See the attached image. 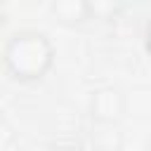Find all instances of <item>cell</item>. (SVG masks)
<instances>
[{
	"mask_svg": "<svg viewBox=\"0 0 151 151\" xmlns=\"http://www.w3.org/2000/svg\"><path fill=\"white\" fill-rule=\"evenodd\" d=\"M92 142L99 151H118L123 144V137L116 125H99V132L92 134Z\"/></svg>",
	"mask_w": 151,
	"mask_h": 151,
	"instance_id": "obj_4",
	"label": "cell"
},
{
	"mask_svg": "<svg viewBox=\"0 0 151 151\" xmlns=\"http://www.w3.org/2000/svg\"><path fill=\"white\" fill-rule=\"evenodd\" d=\"M125 109L127 99L116 85H101L90 97V118L97 125H118L125 116Z\"/></svg>",
	"mask_w": 151,
	"mask_h": 151,
	"instance_id": "obj_2",
	"label": "cell"
},
{
	"mask_svg": "<svg viewBox=\"0 0 151 151\" xmlns=\"http://www.w3.org/2000/svg\"><path fill=\"white\" fill-rule=\"evenodd\" d=\"M5 21H7V2L0 0V28L5 26Z\"/></svg>",
	"mask_w": 151,
	"mask_h": 151,
	"instance_id": "obj_7",
	"label": "cell"
},
{
	"mask_svg": "<svg viewBox=\"0 0 151 151\" xmlns=\"http://www.w3.org/2000/svg\"><path fill=\"white\" fill-rule=\"evenodd\" d=\"M31 151H57V146H35Z\"/></svg>",
	"mask_w": 151,
	"mask_h": 151,
	"instance_id": "obj_10",
	"label": "cell"
},
{
	"mask_svg": "<svg viewBox=\"0 0 151 151\" xmlns=\"http://www.w3.org/2000/svg\"><path fill=\"white\" fill-rule=\"evenodd\" d=\"M90 5V19L111 21L123 12V0H87Z\"/></svg>",
	"mask_w": 151,
	"mask_h": 151,
	"instance_id": "obj_5",
	"label": "cell"
},
{
	"mask_svg": "<svg viewBox=\"0 0 151 151\" xmlns=\"http://www.w3.org/2000/svg\"><path fill=\"white\" fill-rule=\"evenodd\" d=\"M57 151H83L78 144H66V146H57Z\"/></svg>",
	"mask_w": 151,
	"mask_h": 151,
	"instance_id": "obj_9",
	"label": "cell"
},
{
	"mask_svg": "<svg viewBox=\"0 0 151 151\" xmlns=\"http://www.w3.org/2000/svg\"><path fill=\"white\" fill-rule=\"evenodd\" d=\"M17 142V134H14V127L5 120V118H0V151H7L12 144Z\"/></svg>",
	"mask_w": 151,
	"mask_h": 151,
	"instance_id": "obj_6",
	"label": "cell"
},
{
	"mask_svg": "<svg viewBox=\"0 0 151 151\" xmlns=\"http://www.w3.org/2000/svg\"><path fill=\"white\" fill-rule=\"evenodd\" d=\"M2 64L17 83H38L54 66V45L40 31H17L5 42Z\"/></svg>",
	"mask_w": 151,
	"mask_h": 151,
	"instance_id": "obj_1",
	"label": "cell"
},
{
	"mask_svg": "<svg viewBox=\"0 0 151 151\" xmlns=\"http://www.w3.org/2000/svg\"><path fill=\"white\" fill-rule=\"evenodd\" d=\"M50 12L57 24L76 28L90 21V5L87 0H50Z\"/></svg>",
	"mask_w": 151,
	"mask_h": 151,
	"instance_id": "obj_3",
	"label": "cell"
},
{
	"mask_svg": "<svg viewBox=\"0 0 151 151\" xmlns=\"http://www.w3.org/2000/svg\"><path fill=\"white\" fill-rule=\"evenodd\" d=\"M144 42H146V52L151 54V24L146 26V35H144Z\"/></svg>",
	"mask_w": 151,
	"mask_h": 151,
	"instance_id": "obj_8",
	"label": "cell"
}]
</instances>
